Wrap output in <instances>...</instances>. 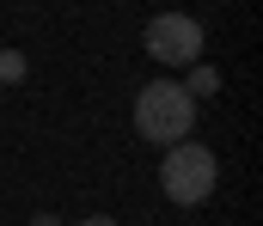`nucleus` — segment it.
Returning a JSON list of instances; mask_svg holds the SVG:
<instances>
[{"instance_id":"nucleus-1","label":"nucleus","mask_w":263,"mask_h":226,"mask_svg":"<svg viewBox=\"0 0 263 226\" xmlns=\"http://www.w3.org/2000/svg\"><path fill=\"white\" fill-rule=\"evenodd\" d=\"M196 129V98L184 92V79H147L135 92V135L153 147H172Z\"/></svg>"},{"instance_id":"nucleus-2","label":"nucleus","mask_w":263,"mask_h":226,"mask_svg":"<svg viewBox=\"0 0 263 226\" xmlns=\"http://www.w3.org/2000/svg\"><path fill=\"white\" fill-rule=\"evenodd\" d=\"M214 177H220L214 153L196 147L190 135H184V141H172V147H165V159H159V190H165L178 208H196V202H208V196H214Z\"/></svg>"},{"instance_id":"nucleus-3","label":"nucleus","mask_w":263,"mask_h":226,"mask_svg":"<svg viewBox=\"0 0 263 226\" xmlns=\"http://www.w3.org/2000/svg\"><path fill=\"white\" fill-rule=\"evenodd\" d=\"M147 55H153L159 68H190V61H202V25L190 12H159V18H147Z\"/></svg>"},{"instance_id":"nucleus-4","label":"nucleus","mask_w":263,"mask_h":226,"mask_svg":"<svg viewBox=\"0 0 263 226\" xmlns=\"http://www.w3.org/2000/svg\"><path fill=\"white\" fill-rule=\"evenodd\" d=\"M214 86H220V74H214V68H202V61H190V79H184V92H190V98H202V92H214Z\"/></svg>"},{"instance_id":"nucleus-5","label":"nucleus","mask_w":263,"mask_h":226,"mask_svg":"<svg viewBox=\"0 0 263 226\" xmlns=\"http://www.w3.org/2000/svg\"><path fill=\"white\" fill-rule=\"evenodd\" d=\"M25 74V55H12V49H6V55H0V86H6V79H18Z\"/></svg>"},{"instance_id":"nucleus-6","label":"nucleus","mask_w":263,"mask_h":226,"mask_svg":"<svg viewBox=\"0 0 263 226\" xmlns=\"http://www.w3.org/2000/svg\"><path fill=\"white\" fill-rule=\"evenodd\" d=\"M80 226H117V220H110V214H86Z\"/></svg>"},{"instance_id":"nucleus-7","label":"nucleus","mask_w":263,"mask_h":226,"mask_svg":"<svg viewBox=\"0 0 263 226\" xmlns=\"http://www.w3.org/2000/svg\"><path fill=\"white\" fill-rule=\"evenodd\" d=\"M31 226H55V220H49V214H43V220H31Z\"/></svg>"}]
</instances>
